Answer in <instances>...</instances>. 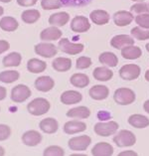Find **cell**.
<instances>
[{
  "instance_id": "cell-1",
  "label": "cell",
  "mask_w": 149,
  "mask_h": 156,
  "mask_svg": "<svg viewBox=\"0 0 149 156\" xmlns=\"http://www.w3.org/2000/svg\"><path fill=\"white\" fill-rule=\"evenodd\" d=\"M28 112L32 115H43L47 113L50 109V102L43 98H38L33 100L31 102H29L27 105Z\"/></svg>"
},
{
  "instance_id": "cell-2",
  "label": "cell",
  "mask_w": 149,
  "mask_h": 156,
  "mask_svg": "<svg viewBox=\"0 0 149 156\" xmlns=\"http://www.w3.org/2000/svg\"><path fill=\"white\" fill-rule=\"evenodd\" d=\"M113 98L117 105H128L135 101V94L132 90L127 87H120L117 89L113 94Z\"/></svg>"
},
{
  "instance_id": "cell-3",
  "label": "cell",
  "mask_w": 149,
  "mask_h": 156,
  "mask_svg": "<svg viewBox=\"0 0 149 156\" xmlns=\"http://www.w3.org/2000/svg\"><path fill=\"white\" fill-rule=\"evenodd\" d=\"M113 141L118 147L132 146L136 142V137L131 131L129 130H120L116 135H114Z\"/></svg>"
},
{
  "instance_id": "cell-4",
  "label": "cell",
  "mask_w": 149,
  "mask_h": 156,
  "mask_svg": "<svg viewBox=\"0 0 149 156\" xmlns=\"http://www.w3.org/2000/svg\"><path fill=\"white\" fill-rule=\"evenodd\" d=\"M118 124L115 121H108V122H98L94 125V132L99 136L113 135L117 131Z\"/></svg>"
},
{
  "instance_id": "cell-5",
  "label": "cell",
  "mask_w": 149,
  "mask_h": 156,
  "mask_svg": "<svg viewBox=\"0 0 149 156\" xmlns=\"http://www.w3.org/2000/svg\"><path fill=\"white\" fill-rule=\"evenodd\" d=\"M91 142V139L87 135L76 136L69 140V147L74 151H83L86 150Z\"/></svg>"
},
{
  "instance_id": "cell-6",
  "label": "cell",
  "mask_w": 149,
  "mask_h": 156,
  "mask_svg": "<svg viewBox=\"0 0 149 156\" xmlns=\"http://www.w3.org/2000/svg\"><path fill=\"white\" fill-rule=\"evenodd\" d=\"M139 75H140V67L134 64L124 65L119 70L120 78L123 80H126V81L136 80L139 77Z\"/></svg>"
},
{
  "instance_id": "cell-7",
  "label": "cell",
  "mask_w": 149,
  "mask_h": 156,
  "mask_svg": "<svg viewBox=\"0 0 149 156\" xmlns=\"http://www.w3.org/2000/svg\"><path fill=\"white\" fill-rule=\"evenodd\" d=\"M31 96V90L25 85H18L11 90V100L14 102H23Z\"/></svg>"
},
{
  "instance_id": "cell-8",
  "label": "cell",
  "mask_w": 149,
  "mask_h": 156,
  "mask_svg": "<svg viewBox=\"0 0 149 156\" xmlns=\"http://www.w3.org/2000/svg\"><path fill=\"white\" fill-rule=\"evenodd\" d=\"M60 50L69 55H77L79 53L83 52V44H75L69 41L67 38H63L59 41Z\"/></svg>"
},
{
  "instance_id": "cell-9",
  "label": "cell",
  "mask_w": 149,
  "mask_h": 156,
  "mask_svg": "<svg viewBox=\"0 0 149 156\" xmlns=\"http://www.w3.org/2000/svg\"><path fill=\"white\" fill-rule=\"evenodd\" d=\"M35 53L44 58H52L57 54V48L51 43H39L35 46Z\"/></svg>"
},
{
  "instance_id": "cell-10",
  "label": "cell",
  "mask_w": 149,
  "mask_h": 156,
  "mask_svg": "<svg viewBox=\"0 0 149 156\" xmlns=\"http://www.w3.org/2000/svg\"><path fill=\"white\" fill-rule=\"evenodd\" d=\"M90 28V21L85 16H76L71 22V29L76 33L87 32Z\"/></svg>"
},
{
  "instance_id": "cell-11",
  "label": "cell",
  "mask_w": 149,
  "mask_h": 156,
  "mask_svg": "<svg viewBox=\"0 0 149 156\" xmlns=\"http://www.w3.org/2000/svg\"><path fill=\"white\" fill-rule=\"evenodd\" d=\"M113 21L115 25L119 26V27H123V26H127L132 22L133 20V14L129 11H117L113 14Z\"/></svg>"
},
{
  "instance_id": "cell-12",
  "label": "cell",
  "mask_w": 149,
  "mask_h": 156,
  "mask_svg": "<svg viewBox=\"0 0 149 156\" xmlns=\"http://www.w3.org/2000/svg\"><path fill=\"white\" fill-rule=\"evenodd\" d=\"M54 86H55L54 80L48 77V76H42V77L36 79L35 81V87L38 90L43 93L51 90L54 87Z\"/></svg>"
},
{
  "instance_id": "cell-13",
  "label": "cell",
  "mask_w": 149,
  "mask_h": 156,
  "mask_svg": "<svg viewBox=\"0 0 149 156\" xmlns=\"http://www.w3.org/2000/svg\"><path fill=\"white\" fill-rule=\"evenodd\" d=\"M42 141V135L36 130L26 131L22 135V142L27 146H36Z\"/></svg>"
},
{
  "instance_id": "cell-14",
  "label": "cell",
  "mask_w": 149,
  "mask_h": 156,
  "mask_svg": "<svg viewBox=\"0 0 149 156\" xmlns=\"http://www.w3.org/2000/svg\"><path fill=\"white\" fill-rule=\"evenodd\" d=\"M110 45L115 49H122L129 45H134V40L128 35H116L110 41Z\"/></svg>"
},
{
  "instance_id": "cell-15",
  "label": "cell",
  "mask_w": 149,
  "mask_h": 156,
  "mask_svg": "<svg viewBox=\"0 0 149 156\" xmlns=\"http://www.w3.org/2000/svg\"><path fill=\"white\" fill-rule=\"evenodd\" d=\"M87 129V125L83 121L79 120H71L65 123L64 125V131L67 134H75V133L83 132Z\"/></svg>"
},
{
  "instance_id": "cell-16",
  "label": "cell",
  "mask_w": 149,
  "mask_h": 156,
  "mask_svg": "<svg viewBox=\"0 0 149 156\" xmlns=\"http://www.w3.org/2000/svg\"><path fill=\"white\" fill-rule=\"evenodd\" d=\"M113 153V147L109 143L99 142L97 143L91 149V154L94 156H109Z\"/></svg>"
},
{
  "instance_id": "cell-17",
  "label": "cell",
  "mask_w": 149,
  "mask_h": 156,
  "mask_svg": "<svg viewBox=\"0 0 149 156\" xmlns=\"http://www.w3.org/2000/svg\"><path fill=\"white\" fill-rule=\"evenodd\" d=\"M61 36H62V32L59 28H57L56 26H52V27L46 28L40 34L41 40L43 41H55L59 40Z\"/></svg>"
},
{
  "instance_id": "cell-18",
  "label": "cell",
  "mask_w": 149,
  "mask_h": 156,
  "mask_svg": "<svg viewBox=\"0 0 149 156\" xmlns=\"http://www.w3.org/2000/svg\"><path fill=\"white\" fill-rule=\"evenodd\" d=\"M82 94L76 90H66L61 96V101L64 105H75L82 101Z\"/></svg>"
},
{
  "instance_id": "cell-19",
  "label": "cell",
  "mask_w": 149,
  "mask_h": 156,
  "mask_svg": "<svg viewBox=\"0 0 149 156\" xmlns=\"http://www.w3.org/2000/svg\"><path fill=\"white\" fill-rule=\"evenodd\" d=\"M109 90L105 86L101 85H97L94 86L90 90V96L91 98H94L95 101H102L105 100L108 97Z\"/></svg>"
},
{
  "instance_id": "cell-20",
  "label": "cell",
  "mask_w": 149,
  "mask_h": 156,
  "mask_svg": "<svg viewBox=\"0 0 149 156\" xmlns=\"http://www.w3.org/2000/svg\"><path fill=\"white\" fill-rule=\"evenodd\" d=\"M69 20H70V15L67 12H59L50 16L49 23L56 27H62L68 23Z\"/></svg>"
},
{
  "instance_id": "cell-21",
  "label": "cell",
  "mask_w": 149,
  "mask_h": 156,
  "mask_svg": "<svg viewBox=\"0 0 149 156\" xmlns=\"http://www.w3.org/2000/svg\"><path fill=\"white\" fill-rule=\"evenodd\" d=\"M141 55H142L141 49L137 46H134V45H129V46H126L121 49V56L124 59L135 60L138 59Z\"/></svg>"
},
{
  "instance_id": "cell-22",
  "label": "cell",
  "mask_w": 149,
  "mask_h": 156,
  "mask_svg": "<svg viewBox=\"0 0 149 156\" xmlns=\"http://www.w3.org/2000/svg\"><path fill=\"white\" fill-rule=\"evenodd\" d=\"M39 126L42 131H44L45 133H48V134H52V133H55L58 130L59 123L55 119L48 117V119L41 120Z\"/></svg>"
},
{
  "instance_id": "cell-23",
  "label": "cell",
  "mask_w": 149,
  "mask_h": 156,
  "mask_svg": "<svg viewBox=\"0 0 149 156\" xmlns=\"http://www.w3.org/2000/svg\"><path fill=\"white\" fill-rule=\"evenodd\" d=\"M90 20L97 25H105L109 21V14L105 10H94L90 14Z\"/></svg>"
},
{
  "instance_id": "cell-24",
  "label": "cell",
  "mask_w": 149,
  "mask_h": 156,
  "mask_svg": "<svg viewBox=\"0 0 149 156\" xmlns=\"http://www.w3.org/2000/svg\"><path fill=\"white\" fill-rule=\"evenodd\" d=\"M90 115V110L86 108V106H78V108H74L70 110H68L67 116L71 117V119H87Z\"/></svg>"
},
{
  "instance_id": "cell-25",
  "label": "cell",
  "mask_w": 149,
  "mask_h": 156,
  "mask_svg": "<svg viewBox=\"0 0 149 156\" xmlns=\"http://www.w3.org/2000/svg\"><path fill=\"white\" fill-rule=\"evenodd\" d=\"M93 76L97 81L106 82V81H109V80L112 78L113 73H112V71H110L108 68H106V67H98L94 69Z\"/></svg>"
},
{
  "instance_id": "cell-26",
  "label": "cell",
  "mask_w": 149,
  "mask_h": 156,
  "mask_svg": "<svg viewBox=\"0 0 149 156\" xmlns=\"http://www.w3.org/2000/svg\"><path fill=\"white\" fill-rule=\"evenodd\" d=\"M128 123L136 128H145L149 125V119L142 115H132L129 116Z\"/></svg>"
},
{
  "instance_id": "cell-27",
  "label": "cell",
  "mask_w": 149,
  "mask_h": 156,
  "mask_svg": "<svg viewBox=\"0 0 149 156\" xmlns=\"http://www.w3.org/2000/svg\"><path fill=\"white\" fill-rule=\"evenodd\" d=\"M52 67L57 72H67L72 68V61L69 58H56L52 63Z\"/></svg>"
},
{
  "instance_id": "cell-28",
  "label": "cell",
  "mask_w": 149,
  "mask_h": 156,
  "mask_svg": "<svg viewBox=\"0 0 149 156\" xmlns=\"http://www.w3.org/2000/svg\"><path fill=\"white\" fill-rule=\"evenodd\" d=\"M47 68V64L44 61L38 60V59H31L28 61L27 63V69L30 73L33 74H38L44 72Z\"/></svg>"
},
{
  "instance_id": "cell-29",
  "label": "cell",
  "mask_w": 149,
  "mask_h": 156,
  "mask_svg": "<svg viewBox=\"0 0 149 156\" xmlns=\"http://www.w3.org/2000/svg\"><path fill=\"white\" fill-rule=\"evenodd\" d=\"M22 56L17 52L10 53L9 55H7L6 57L3 58V66L5 67H18L21 63Z\"/></svg>"
},
{
  "instance_id": "cell-30",
  "label": "cell",
  "mask_w": 149,
  "mask_h": 156,
  "mask_svg": "<svg viewBox=\"0 0 149 156\" xmlns=\"http://www.w3.org/2000/svg\"><path fill=\"white\" fill-rule=\"evenodd\" d=\"M99 62L108 67H115L118 63L117 57L112 52H104L98 57Z\"/></svg>"
},
{
  "instance_id": "cell-31",
  "label": "cell",
  "mask_w": 149,
  "mask_h": 156,
  "mask_svg": "<svg viewBox=\"0 0 149 156\" xmlns=\"http://www.w3.org/2000/svg\"><path fill=\"white\" fill-rule=\"evenodd\" d=\"M71 83L76 87H86L90 83V79L85 74H74L71 77Z\"/></svg>"
},
{
  "instance_id": "cell-32",
  "label": "cell",
  "mask_w": 149,
  "mask_h": 156,
  "mask_svg": "<svg viewBox=\"0 0 149 156\" xmlns=\"http://www.w3.org/2000/svg\"><path fill=\"white\" fill-rule=\"evenodd\" d=\"M0 28L7 32H12L18 28V22L13 17H3L0 20Z\"/></svg>"
},
{
  "instance_id": "cell-33",
  "label": "cell",
  "mask_w": 149,
  "mask_h": 156,
  "mask_svg": "<svg viewBox=\"0 0 149 156\" xmlns=\"http://www.w3.org/2000/svg\"><path fill=\"white\" fill-rule=\"evenodd\" d=\"M22 20L27 24H33L35 23L36 21L39 20L40 18V12L36 9H29V10H25L22 12L21 15Z\"/></svg>"
},
{
  "instance_id": "cell-34",
  "label": "cell",
  "mask_w": 149,
  "mask_h": 156,
  "mask_svg": "<svg viewBox=\"0 0 149 156\" xmlns=\"http://www.w3.org/2000/svg\"><path fill=\"white\" fill-rule=\"evenodd\" d=\"M130 33H131V37L133 39L140 40V41L149 39V29H145V28L137 26V27H134L131 29Z\"/></svg>"
},
{
  "instance_id": "cell-35",
  "label": "cell",
  "mask_w": 149,
  "mask_h": 156,
  "mask_svg": "<svg viewBox=\"0 0 149 156\" xmlns=\"http://www.w3.org/2000/svg\"><path fill=\"white\" fill-rule=\"evenodd\" d=\"M20 77L18 72L16 71H5L0 73V82L5 83H11L17 81Z\"/></svg>"
},
{
  "instance_id": "cell-36",
  "label": "cell",
  "mask_w": 149,
  "mask_h": 156,
  "mask_svg": "<svg viewBox=\"0 0 149 156\" xmlns=\"http://www.w3.org/2000/svg\"><path fill=\"white\" fill-rule=\"evenodd\" d=\"M63 2L61 0H42L41 6L42 8L45 10H53V9H58L60 7H62Z\"/></svg>"
},
{
  "instance_id": "cell-37",
  "label": "cell",
  "mask_w": 149,
  "mask_h": 156,
  "mask_svg": "<svg viewBox=\"0 0 149 156\" xmlns=\"http://www.w3.org/2000/svg\"><path fill=\"white\" fill-rule=\"evenodd\" d=\"M130 12L135 13L137 15L149 13V4L145 2H138L130 7Z\"/></svg>"
},
{
  "instance_id": "cell-38",
  "label": "cell",
  "mask_w": 149,
  "mask_h": 156,
  "mask_svg": "<svg viewBox=\"0 0 149 156\" xmlns=\"http://www.w3.org/2000/svg\"><path fill=\"white\" fill-rule=\"evenodd\" d=\"M43 154L45 156H62L64 155V149L58 145H52L46 148Z\"/></svg>"
},
{
  "instance_id": "cell-39",
  "label": "cell",
  "mask_w": 149,
  "mask_h": 156,
  "mask_svg": "<svg viewBox=\"0 0 149 156\" xmlns=\"http://www.w3.org/2000/svg\"><path fill=\"white\" fill-rule=\"evenodd\" d=\"M136 24H138L139 27L145 29H149V13L139 14L135 17Z\"/></svg>"
},
{
  "instance_id": "cell-40",
  "label": "cell",
  "mask_w": 149,
  "mask_h": 156,
  "mask_svg": "<svg viewBox=\"0 0 149 156\" xmlns=\"http://www.w3.org/2000/svg\"><path fill=\"white\" fill-rule=\"evenodd\" d=\"M91 65V60L89 57H80L77 60V64H76V67L79 70H83V69H87L89 67H90Z\"/></svg>"
},
{
  "instance_id": "cell-41",
  "label": "cell",
  "mask_w": 149,
  "mask_h": 156,
  "mask_svg": "<svg viewBox=\"0 0 149 156\" xmlns=\"http://www.w3.org/2000/svg\"><path fill=\"white\" fill-rule=\"evenodd\" d=\"M11 134V129L8 125L0 124V141H4L8 139Z\"/></svg>"
},
{
  "instance_id": "cell-42",
  "label": "cell",
  "mask_w": 149,
  "mask_h": 156,
  "mask_svg": "<svg viewBox=\"0 0 149 156\" xmlns=\"http://www.w3.org/2000/svg\"><path fill=\"white\" fill-rule=\"evenodd\" d=\"M17 3L23 7H30L35 5L37 3V0H17Z\"/></svg>"
},
{
  "instance_id": "cell-43",
  "label": "cell",
  "mask_w": 149,
  "mask_h": 156,
  "mask_svg": "<svg viewBox=\"0 0 149 156\" xmlns=\"http://www.w3.org/2000/svg\"><path fill=\"white\" fill-rule=\"evenodd\" d=\"M10 48V45L7 41L5 40H1L0 41V54H2V53L6 52L8 49Z\"/></svg>"
},
{
  "instance_id": "cell-44",
  "label": "cell",
  "mask_w": 149,
  "mask_h": 156,
  "mask_svg": "<svg viewBox=\"0 0 149 156\" xmlns=\"http://www.w3.org/2000/svg\"><path fill=\"white\" fill-rule=\"evenodd\" d=\"M6 89L5 87H3L0 86V101H2V100H4V98H6Z\"/></svg>"
},
{
  "instance_id": "cell-45",
  "label": "cell",
  "mask_w": 149,
  "mask_h": 156,
  "mask_svg": "<svg viewBox=\"0 0 149 156\" xmlns=\"http://www.w3.org/2000/svg\"><path fill=\"white\" fill-rule=\"evenodd\" d=\"M126 156V155H131V156H133V155H137V153H135V152H133V151H131V150H128V151H125V152H121V153H119V156Z\"/></svg>"
},
{
  "instance_id": "cell-46",
  "label": "cell",
  "mask_w": 149,
  "mask_h": 156,
  "mask_svg": "<svg viewBox=\"0 0 149 156\" xmlns=\"http://www.w3.org/2000/svg\"><path fill=\"white\" fill-rule=\"evenodd\" d=\"M143 108H144V110H145V112H146L147 113H149V100L144 102Z\"/></svg>"
},
{
  "instance_id": "cell-47",
  "label": "cell",
  "mask_w": 149,
  "mask_h": 156,
  "mask_svg": "<svg viewBox=\"0 0 149 156\" xmlns=\"http://www.w3.org/2000/svg\"><path fill=\"white\" fill-rule=\"evenodd\" d=\"M5 154V150L2 146H0V156H3Z\"/></svg>"
},
{
  "instance_id": "cell-48",
  "label": "cell",
  "mask_w": 149,
  "mask_h": 156,
  "mask_svg": "<svg viewBox=\"0 0 149 156\" xmlns=\"http://www.w3.org/2000/svg\"><path fill=\"white\" fill-rule=\"evenodd\" d=\"M145 80H146L147 82H149V70H147L146 73H145Z\"/></svg>"
},
{
  "instance_id": "cell-49",
  "label": "cell",
  "mask_w": 149,
  "mask_h": 156,
  "mask_svg": "<svg viewBox=\"0 0 149 156\" xmlns=\"http://www.w3.org/2000/svg\"><path fill=\"white\" fill-rule=\"evenodd\" d=\"M3 12H4V10H3V8L1 6H0V16H1V15L3 14Z\"/></svg>"
},
{
  "instance_id": "cell-50",
  "label": "cell",
  "mask_w": 149,
  "mask_h": 156,
  "mask_svg": "<svg viewBox=\"0 0 149 156\" xmlns=\"http://www.w3.org/2000/svg\"><path fill=\"white\" fill-rule=\"evenodd\" d=\"M1 2H3V3H8V2H10L11 0H0Z\"/></svg>"
},
{
  "instance_id": "cell-51",
  "label": "cell",
  "mask_w": 149,
  "mask_h": 156,
  "mask_svg": "<svg viewBox=\"0 0 149 156\" xmlns=\"http://www.w3.org/2000/svg\"><path fill=\"white\" fill-rule=\"evenodd\" d=\"M133 1H135V2H144V0H133Z\"/></svg>"
},
{
  "instance_id": "cell-52",
  "label": "cell",
  "mask_w": 149,
  "mask_h": 156,
  "mask_svg": "<svg viewBox=\"0 0 149 156\" xmlns=\"http://www.w3.org/2000/svg\"><path fill=\"white\" fill-rule=\"evenodd\" d=\"M145 47H146V50L149 52V43H148V44H146V46H145Z\"/></svg>"
}]
</instances>
